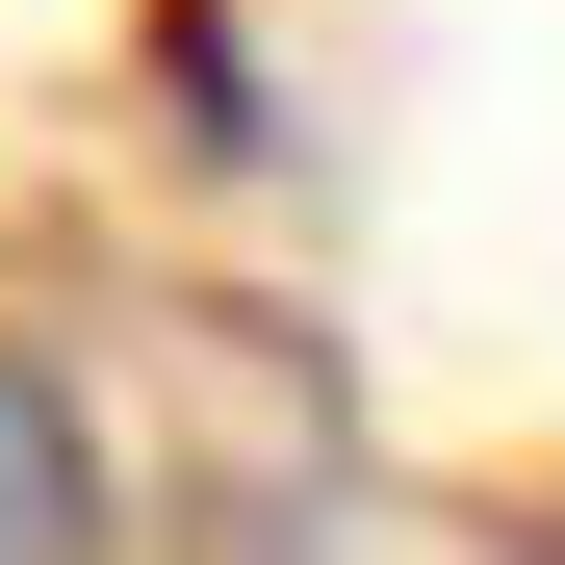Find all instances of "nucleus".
<instances>
[{
	"mask_svg": "<svg viewBox=\"0 0 565 565\" xmlns=\"http://www.w3.org/2000/svg\"><path fill=\"white\" fill-rule=\"evenodd\" d=\"M129 540V437H104V386L0 309V565H104Z\"/></svg>",
	"mask_w": 565,
	"mask_h": 565,
	"instance_id": "1",
	"label": "nucleus"
}]
</instances>
